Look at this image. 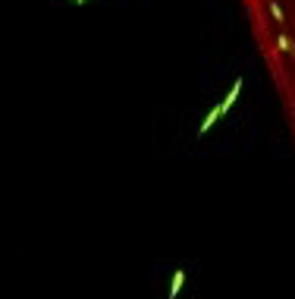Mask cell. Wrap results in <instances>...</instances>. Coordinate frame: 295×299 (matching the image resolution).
<instances>
[{"label":"cell","instance_id":"6da1fadb","mask_svg":"<svg viewBox=\"0 0 295 299\" xmlns=\"http://www.w3.org/2000/svg\"><path fill=\"white\" fill-rule=\"evenodd\" d=\"M220 117H226V113H223V107H220V104H217V107H210V113H207V117L201 120V126H198V136H207L210 130H214V123H217Z\"/></svg>","mask_w":295,"mask_h":299},{"label":"cell","instance_id":"7a4b0ae2","mask_svg":"<svg viewBox=\"0 0 295 299\" xmlns=\"http://www.w3.org/2000/svg\"><path fill=\"white\" fill-rule=\"evenodd\" d=\"M239 95H242V79H235L232 82V89H229V95L226 98H223V101H220V107H223V113H229V107L239 101Z\"/></svg>","mask_w":295,"mask_h":299},{"label":"cell","instance_id":"3957f363","mask_svg":"<svg viewBox=\"0 0 295 299\" xmlns=\"http://www.w3.org/2000/svg\"><path fill=\"white\" fill-rule=\"evenodd\" d=\"M182 283H186V271H182V268H176V271H173V280H170V299H176V296H179Z\"/></svg>","mask_w":295,"mask_h":299},{"label":"cell","instance_id":"277c9868","mask_svg":"<svg viewBox=\"0 0 295 299\" xmlns=\"http://www.w3.org/2000/svg\"><path fill=\"white\" fill-rule=\"evenodd\" d=\"M276 48L283 51V54H295V48H292V41H289L286 35H279V38H276Z\"/></svg>","mask_w":295,"mask_h":299},{"label":"cell","instance_id":"5b68a950","mask_svg":"<svg viewBox=\"0 0 295 299\" xmlns=\"http://www.w3.org/2000/svg\"><path fill=\"white\" fill-rule=\"evenodd\" d=\"M270 13H273V19H276V22H283V7H279L276 0H270Z\"/></svg>","mask_w":295,"mask_h":299},{"label":"cell","instance_id":"8992f818","mask_svg":"<svg viewBox=\"0 0 295 299\" xmlns=\"http://www.w3.org/2000/svg\"><path fill=\"white\" fill-rule=\"evenodd\" d=\"M69 4H88V0H69Z\"/></svg>","mask_w":295,"mask_h":299}]
</instances>
